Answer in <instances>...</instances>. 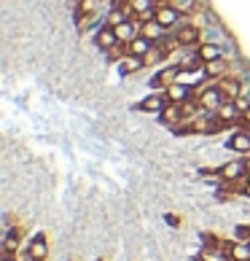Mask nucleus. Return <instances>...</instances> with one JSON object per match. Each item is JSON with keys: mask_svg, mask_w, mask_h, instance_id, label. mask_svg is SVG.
<instances>
[{"mask_svg": "<svg viewBox=\"0 0 250 261\" xmlns=\"http://www.w3.org/2000/svg\"><path fill=\"white\" fill-rule=\"evenodd\" d=\"M250 175V167L245 159H234V162H226L224 167L218 170V178L220 180H229V183H237V180H245Z\"/></svg>", "mask_w": 250, "mask_h": 261, "instance_id": "obj_1", "label": "nucleus"}, {"mask_svg": "<svg viewBox=\"0 0 250 261\" xmlns=\"http://www.w3.org/2000/svg\"><path fill=\"white\" fill-rule=\"evenodd\" d=\"M199 108L205 111H218L220 105H224V89L220 86H199Z\"/></svg>", "mask_w": 250, "mask_h": 261, "instance_id": "obj_2", "label": "nucleus"}, {"mask_svg": "<svg viewBox=\"0 0 250 261\" xmlns=\"http://www.w3.org/2000/svg\"><path fill=\"white\" fill-rule=\"evenodd\" d=\"M167 105H170L167 94H164V92H156V94H148L143 102L134 105V111H140V113H161Z\"/></svg>", "mask_w": 250, "mask_h": 261, "instance_id": "obj_3", "label": "nucleus"}, {"mask_svg": "<svg viewBox=\"0 0 250 261\" xmlns=\"http://www.w3.org/2000/svg\"><path fill=\"white\" fill-rule=\"evenodd\" d=\"M153 19H156V22L164 27V30H172V27L180 22V11H178V8H172L170 3H161V6L156 8V14H153Z\"/></svg>", "mask_w": 250, "mask_h": 261, "instance_id": "obj_4", "label": "nucleus"}, {"mask_svg": "<svg viewBox=\"0 0 250 261\" xmlns=\"http://www.w3.org/2000/svg\"><path fill=\"white\" fill-rule=\"evenodd\" d=\"M197 60L205 62V65L224 60V46H218V43H199L197 46Z\"/></svg>", "mask_w": 250, "mask_h": 261, "instance_id": "obj_5", "label": "nucleus"}, {"mask_svg": "<svg viewBox=\"0 0 250 261\" xmlns=\"http://www.w3.org/2000/svg\"><path fill=\"white\" fill-rule=\"evenodd\" d=\"M94 43H97L102 51H110V49H116V46H121L119 38H116V30H113V27H108V24H102L100 30H97V35H94Z\"/></svg>", "mask_w": 250, "mask_h": 261, "instance_id": "obj_6", "label": "nucleus"}, {"mask_svg": "<svg viewBox=\"0 0 250 261\" xmlns=\"http://www.w3.org/2000/svg\"><path fill=\"white\" fill-rule=\"evenodd\" d=\"M116 30V38H119V43H132L134 38L140 35V22H134V19H127V22H121L113 27Z\"/></svg>", "mask_w": 250, "mask_h": 261, "instance_id": "obj_7", "label": "nucleus"}, {"mask_svg": "<svg viewBox=\"0 0 250 261\" xmlns=\"http://www.w3.org/2000/svg\"><path fill=\"white\" fill-rule=\"evenodd\" d=\"M146 67V57H134V54H124L119 62V73L121 75H134Z\"/></svg>", "mask_w": 250, "mask_h": 261, "instance_id": "obj_8", "label": "nucleus"}, {"mask_svg": "<svg viewBox=\"0 0 250 261\" xmlns=\"http://www.w3.org/2000/svg\"><path fill=\"white\" fill-rule=\"evenodd\" d=\"M164 94H167V100L170 102H175V105H183V102H188L191 100V86H186V84H170L167 89H164Z\"/></svg>", "mask_w": 250, "mask_h": 261, "instance_id": "obj_9", "label": "nucleus"}, {"mask_svg": "<svg viewBox=\"0 0 250 261\" xmlns=\"http://www.w3.org/2000/svg\"><path fill=\"white\" fill-rule=\"evenodd\" d=\"M27 250L38 258V261H46V256H49V240H46V234H33L30 243H27Z\"/></svg>", "mask_w": 250, "mask_h": 261, "instance_id": "obj_10", "label": "nucleus"}, {"mask_svg": "<svg viewBox=\"0 0 250 261\" xmlns=\"http://www.w3.org/2000/svg\"><path fill=\"white\" fill-rule=\"evenodd\" d=\"M199 41V30L194 24H186V27H178L175 30V43L178 46H197Z\"/></svg>", "mask_w": 250, "mask_h": 261, "instance_id": "obj_11", "label": "nucleus"}, {"mask_svg": "<svg viewBox=\"0 0 250 261\" xmlns=\"http://www.w3.org/2000/svg\"><path fill=\"white\" fill-rule=\"evenodd\" d=\"M153 51V41L146 35H137L132 43H127V54H134V57H148Z\"/></svg>", "mask_w": 250, "mask_h": 261, "instance_id": "obj_12", "label": "nucleus"}, {"mask_svg": "<svg viewBox=\"0 0 250 261\" xmlns=\"http://www.w3.org/2000/svg\"><path fill=\"white\" fill-rule=\"evenodd\" d=\"M178 70H180V67H175V65H172V67H164V70H159L156 75H153L151 84L156 86V89H167L170 84L178 81Z\"/></svg>", "mask_w": 250, "mask_h": 261, "instance_id": "obj_13", "label": "nucleus"}, {"mask_svg": "<svg viewBox=\"0 0 250 261\" xmlns=\"http://www.w3.org/2000/svg\"><path fill=\"white\" fill-rule=\"evenodd\" d=\"M215 113H218V119H220V124H224V127H229V124L237 121V119H242V111L237 108V102H224Z\"/></svg>", "mask_w": 250, "mask_h": 261, "instance_id": "obj_14", "label": "nucleus"}, {"mask_svg": "<svg viewBox=\"0 0 250 261\" xmlns=\"http://www.w3.org/2000/svg\"><path fill=\"white\" fill-rule=\"evenodd\" d=\"M229 148L232 151H237V153H250V132H245V129H239V132H234L232 138H229Z\"/></svg>", "mask_w": 250, "mask_h": 261, "instance_id": "obj_15", "label": "nucleus"}, {"mask_svg": "<svg viewBox=\"0 0 250 261\" xmlns=\"http://www.w3.org/2000/svg\"><path fill=\"white\" fill-rule=\"evenodd\" d=\"M159 119H161V124H167V127H178V121L186 119V116H183V108H180V105L170 102L167 108L159 113Z\"/></svg>", "mask_w": 250, "mask_h": 261, "instance_id": "obj_16", "label": "nucleus"}, {"mask_svg": "<svg viewBox=\"0 0 250 261\" xmlns=\"http://www.w3.org/2000/svg\"><path fill=\"white\" fill-rule=\"evenodd\" d=\"M205 79H207V70H205V67H199V70H186V67H180V70H178V84H186V86L202 84Z\"/></svg>", "mask_w": 250, "mask_h": 261, "instance_id": "obj_17", "label": "nucleus"}, {"mask_svg": "<svg viewBox=\"0 0 250 261\" xmlns=\"http://www.w3.org/2000/svg\"><path fill=\"white\" fill-rule=\"evenodd\" d=\"M164 33H167V30H164V27H161V24L156 22V19H151V22H140V35L151 38L153 43H156V41H159V38L164 35Z\"/></svg>", "mask_w": 250, "mask_h": 261, "instance_id": "obj_18", "label": "nucleus"}, {"mask_svg": "<svg viewBox=\"0 0 250 261\" xmlns=\"http://www.w3.org/2000/svg\"><path fill=\"white\" fill-rule=\"evenodd\" d=\"M19 237H22V229H8L6 237H3V253L14 256L19 250Z\"/></svg>", "mask_w": 250, "mask_h": 261, "instance_id": "obj_19", "label": "nucleus"}, {"mask_svg": "<svg viewBox=\"0 0 250 261\" xmlns=\"http://www.w3.org/2000/svg\"><path fill=\"white\" fill-rule=\"evenodd\" d=\"M127 19H132V8H113V11H108V16H105V24L116 27L121 22H127Z\"/></svg>", "mask_w": 250, "mask_h": 261, "instance_id": "obj_20", "label": "nucleus"}, {"mask_svg": "<svg viewBox=\"0 0 250 261\" xmlns=\"http://www.w3.org/2000/svg\"><path fill=\"white\" fill-rule=\"evenodd\" d=\"M229 256H232V261H250V243H232L229 245Z\"/></svg>", "mask_w": 250, "mask_h": 261, "instance_id": "obj_21", "label": "nucleus"}, {"mask_svg": "<svg viewBox=\"0 0 250 261\" xmlns=\"http://www.w3.org/2000/svg\"><path fill=\"white\" fill-rule=\"evenodd\" d=\"M170 6H172V8H178L180 14H188V11H194V6H197V3H194V0H170Z\"/></svg>", "mask_w": 250, "mask_h": 261, "instance_id": "obj_22", "label": "nucleus"}, {"mask_svg": "<svg viewBox=\"0 0 250 261\" xmlns=\"http://www.w3.org/2000/svg\"><path fill=\"white\" fill-rule=\"evenodd\" d=\"M242 121L247 124V127H250V105H247V108L242 111Z\"/></svg>", "mask_w": 250, "mask_h": 261, "instance_id": "obj_23", "label": "nucleus"}, {"mask_svg": "<svg viewBox=\"0 0 250 261\" xmlns=\"http://www.w3.org/2000/svg\"><path fill=\"white\" fill-rule=\"evenodd\" d=\"M242 191H245V197H250V180L245 183V189H242Z\"/></svg>", "mask_w": 250, "mask_h": 261, "instance_id": "obj_24", "label": "nucleus"}, {"mask_svg": "<svg viewBox=\"0 0 250 261\" xmlns=\"http://www.w3.org/2000/svg\"><path fill=\"white\" fill-rule=\"evenodd\" d=\"M3 261H19V258H16V256H8V253H6V256H3Z\"/></svg>", "mask_w": 250, "mask_h": 261, "instance_id": "obj_25", "label": "nucleus"}]
</instances>
